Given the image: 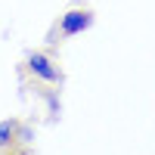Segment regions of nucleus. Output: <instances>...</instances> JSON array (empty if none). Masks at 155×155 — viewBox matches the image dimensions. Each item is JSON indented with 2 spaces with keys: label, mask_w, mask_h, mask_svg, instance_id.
<instances>
[{
  "label": "nucleus",
  "mask_w": 155,
  "mask_h": 155,
  "mask_svg": "<svg viewBox=\"0 0 155 155\" xmlns=\"http://www.w3.org/2000/svg\"><path fill=\"white\" fill-rule=\"evenodd\" d=\"M25 65H28V71L37 78V81H44V84H62V68L47 53H41V50H37V53H28V62H25Z\"/></svg>",
  "instance_id": "f257e3e1"
},
{
  "label": "nucleus",
  "mask_w": 155,
  "mask_h": 155,
  "mask_svg": "<svg viewBox=\"0 0 155 155\" xmlns=\"http://www.w3.org/2000/svg\"><path fill=\"white\" fill-rule=\"evenodd\" d=\"M93 22H96V19H93V12H90V9H81V6H78V9H68L65 16L59 19V34H62V37L84 34V31L93 28Z\"/></svg>",
  "instance_id": "f03ea898"
}]
</instances>
